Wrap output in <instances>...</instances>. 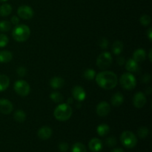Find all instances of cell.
Segmentation results:
<instances>
[{
	"label": "cell",
	"instance_id": "6da1fadb",
	"mask_svg": "<svg viewBox=\"0 0 152 152\" xmlns=\"http://www.w3.org/2000/svg\"><path fill=\"white\" fill-rule=\"evenodd\" d=\"M96 83L98 86L105 90L114 88L118 83L117 75L112 71H104L99 72L95 77Z\"/></svg>",
	"mask_w": 152,
	"mask_h": 152
},
{
	"label": "cell",
	"instance_id": "7a4b0ae2",
	"mask_svg": "<svg viewBox=\"0 0 152 152\" xmlns=\"http://www.w3.org/2000/svg\"><path fill=\"white\" fill-rule=\"evenodd\" d=\"M72 108L68 103L59 104L53 111L55 119L59 121H66L71 118L72 115Z\"/></svg>",
	"mask_w": 152,
	"mask_h": 152
},
{
	"label": "cell",
	"instance_id": "3957f363",
	"mask_svg": "<svg viewBox=\"0 0 152 152\" xmlns=\"http://www.w3.org/2000/svg\"><path fill=\"white\" fill-rule=\"evenodd\" d=\"M31 35V30L28 25H16L12 31V37L19 42H23L27 41Z\"/></svg>",
	"mask_w": 152,
	"mask_h": 152
},
{
	"label": "cell",
	"instance_id": "277c9868",
	"mask_svg": "<svg viewBox=\"0 0 152 152\" xmlns=\"http://www.w3.org/2000/svg\"><path fill=\"white\" fill-rule=\"evenodd\" d=\"M120 83L126 90H133L137 86V80L134 76L131 73H125L120 77Z\"/></svg>",
	"mask_w": 152,
	"mask_h": 152
},
{
	"label": "cell",
	"instance_id": "5b68a950",
	"mask_svg": "<svg viewBox=\"0 0 152 152\" xmlns=\"http://www.w3.org/2000/svg\"><path fill=\"white\" fill-rule=\"evenodd\" d=\"M120 141L125 147L128 148H132L137 143V139L134 134L129 131L123 132L120 136Z\"/></svg>",
	"mask_w": 152,
	"mask_h": 152
},
{
	"label": "cell",
	"instance_id": "8992f818",
	"mask_svg": "<svg viewBox=\"0 0 152 152\" xmlns=\"http://www.w3.org/2000/svg\"><path fill=\"white\" fill-rule=\"evenodd\" d=\"M112 56L109 52H103L98 56L96 59V65L101 70H105L112 64Z\"/></svg>",
	"mask_w": 152,
	"mask_h": 152
},
{
	"label": "cell",
	"instance_id": "52a82bcc",
	"mask_svg": "<svg viewBox=\"0 0 152 152\" xmlns=\"http://www.w3.org/2000/svg\"><path fill=\"white\" fill-rule=\"evenodd\" d=\"M13 88H14L15 92L21 96H28L31 91V88H30L29 84L26 81L22 80H17L14 83Z\"/></svg>",
	"mask_w": 152,
	"mask_h": 152
},
{
	"label": "cell",
	"instance_id": "ba28073f",
	"mask_svg": "<svg viewBox=\"0 0 152 152\" xmlns=\"http://www.w3.org/2000/svg\"><path fill=\"white\" fill-rule=\"evenodd\" d=\"M17 14L21 19L28 20L34 16V12L32 7L28 5H22L17 9Z\"/></svg>",
	"mask_w": 152,
	"mask_h": 152
},
{
	"label": "cell",
	"instance_id": "9c48e42d",
	"mask_svg": "<svg viewBox=\"0 0 152 152\" xmlns=\"http://www.w3.org/2000/svg\"><path fill=\"white\" fill-rule=\"evenodd\" d=\"M111 111V106L110 104L108 103L107 102L102 101V102H99L97 105L96 108V112L98 116L101 117H105L108 115Z\"/></svg>",
	"mask_w": 152,
	"mask_h": 152
},
{
	"label": "cell",
	"instance_id": "30bf717a",
	"mask_svg": "<svg viewBox=\"0 0 152 152\" xmlns=\"http://www.w3.org/2000/svg\"><path fill=\"white\" fill-rule=\"evenodd\" d=\"M72 95L74 99L79 102L84 101L86 98V92L82 86H74L72 89Z\"/></svg>",
	"mask_w": 152,
	"mask_h": 152
},
{
	"label": "cell",
	"instance_id": "8fae6325",
	"mask_svg": "<svg viewBox=\"0 0 152 152\" xmlns=\"http://www.w3.org/2000/svg\"><path fill=\"white\" fill-rule=\"evenodd\" d=\"M146 103V96L142 92H137L133 97V104L136 108H142Z\"/></svg>",
	"mask_w": 152,
	"mask_h": 152
},
{
	"label": "cell",
	"instance_id": "7c38bea8",
	"mask_svg": "<svg viewBox=\"0 0 152 152\" xmlns=\"http://www.w3.org/2000/svg\"><path fill=\"white\" fill-rule=\"evenodd\" d=\"M13 106L10 101L7 99H0V113L9 114L13 111Z\"/></svg>",
	"mask_w": 152,
	"mask_h": 152
},
{
	"label": "cell",
	"instance_id": "4fadbf2b",
	"mask_svg": "<svg viewBox=\"0 0 152 152\" xmlns=\"http://www.w3.org/2000/svg\"><path fill=\"white\" fill-rule=\"evenodd\" d=\"M52 133H53V132H52V129L50 127H48V126H42L38 130L37 135L41 140H48L51 137Z\"/></svg>",
	"mask_w": 152,
	"mask_h": 152
},
{
	"label": "cell",
	"instance_id": "5bb4252c",
	"mask_svg": "<svg viewBox=\"0 0 152 152\" xmlns=\"http://www.w3.org/2000/svg\"><path fill=\"white\" fill-rule=\"evenodd\" d=\"M102 142L98 138H93L90 140L88 143L89 149L93 152H99L102 148Z\"/></svg>",
	"mask_w": 152,
	"mask_h": 152
},
{
	"label": "cell",
	"instance_id": "9a60e30c",
	"mask_svg": "<svg viewBox=\"0 0 152 152\" xmlns=\"http://www.w3.org/2000/svg\"><path fill=\"white\" fill-rule=\"evenodd\" d=\"M126 65V69L129 71V73H134L137 72L139 71V65L138 62L134 60L133 59H129L125 63Z\"/></svg>",
	"mask_w": 152,
	"mask_h": 152
},
{
	"label": "cell",
	"instance_id": "2e32d148",
	"mask_svg": "<svg viewBox=\"0 0 152 152\" xmlns=\"http://www.w3.org/2000/svg\"><path fill=\"white\" fill-rule=\"evenodd\" d=\"M146 57V53L145 50L142 48H139L135 50L133 53V59L136 61L137 62H143Z\"/></svg>",
	"mask_w": 152,
	"mask_h": 152
},
{
	"label": "cell",
	"instance_id": "e0dca14e",
	"mask_svg": "<svg viewBox=\"0 0 152 152\" xmlns=\"http://www.w3.org/2000/svg\"><path fill=\"white\" fill-rule=\"evenodd\" d=\"M124 102V96L120 92L114 94L111 97V104L115 107H119Z\"/></svg>",
	"mask_w": 152,
	"mask_h": 152
},
{
	"label": "cell",
	"instance_id": "ac0fdd59",
	"mask_svg": "<svg viewBox=\"0 0 152 152\" xmlns=\"http://www.w3.org/2000/svg\"><path fill=\"white\" fill-rule=\"evenodd\" d=\"M65 84V80L59 77H55L52 78L50 81V86L53 89H59Z\"/></svg>",
	"mask_w": 152,
	"mask_h": 152
},
{
	"label": "cell",
	"instance_id": "d6986e66",
	"mask_svg": "<svg viewBox=\"0 0 152 152\" xmlns=\"http://www.w3.org/2000/svg\"><path fill=\"white\" fill-rule=\"evenodd\" d=\"M13 59V54L9 50H1L0 51V62L7 63Z\"/></svg>",
	"mask_w": 152,
	"mask_h": 152
},
{
	"label": "cell",
	"instance_id": "ffe728a7",
	"mask_svg": "<svg viewBox=\"0 0 152 152\" xmlns=\"http://www.w3.org/2000/svg\"><path fill=\"white\" fill-rule=\"evenodd\" d=\"M10 85V80L8 77L4 74H0V91H4Z\"/></svg>",
	"mask_w": 152,
	"mask_h": 152
},
{
	"label": "cell",
	"instance_id": "44dd1931",
	"mask_svg": "<svg viewBox=\"0 0 152 152\" xmlns=\"http://www.w3.org/2000/svg\"><path fill=\"white\" fill-rule=\"evenodd\" d=\"M96 132L100 137L106 136L110 132V127L107 124H101L96 128Z\"/></svg>",
	"mask_w": 152,
	"mask_h": 152
},
{
	"label": "cell",
	"instance_id": "7402d4cb",
	"mask_svg": "<svg viewBox=\"0 0 152 152\" xmlns=\"http://www.w3.org/2000/svg\"><path fill=\"white\" fill-rule=\"evenodd\" d=\"M123 50V43L120 40H117L112 45V52L115 55H120Z\"/></svg>",
	"mask_w": 152,
	"mask_h": 152
},
{
	"label": "cell",
	"instance_id": "603a6c76",
	"mask_svg": "<svg viewBox=\"0 0 152 152\" xmlns=\"http://www.w3.org/2000/svg\"><path fill=\"white\" fill-rule=\"evenodd\" d=\"M12 12V6L9 4H3L0 7V16H7L11 13Z\"/></svg>",
	"mask_w": 152,
	"mask_h": 152
},
{
	"label": "cell",
	"instance_id": "cb8c5ba5",
	"mask_svg": "<svg viewBox=\"0 0 152 152\" xmlns=\"http://www.w3.org/2000/svg\"><path fill=\"white\" fill-rule=\"evenodd\" d=\"M13 119L18 123H23L26 120V114L22 110H17L13 114Z\"/></svg>",
	"mask_w": 152,
	"mask_h": 152
},
{
	"label": "cell",
	"instance_id": "d4e9b609",
	"mask_svg": "<svg viewBox=\"0 0 152 152\" xmlns=\"http://www.w3.org/2000/svg\"><path fill=\"white\" fill-rule=\"evenodd\" d=\"M83 77L87 80H92L96 77V72L91 68H88L83 73Z\"/></svg>",
	"mask_w": 152,
	"mask_h": 152
},
{
	"label": "cell",
	"instance_id": "484cf974",
	"mask_svg": "<svg viewBox=\"0 0 152 152\" xmlns=\"http://www.w3.org/2000/svg\"><path fill=\"white\" fill-rule=\"evenodd\" d=\"M50 98L51 99V100L53 102H56V103H59L61 102L63 100V96L61 94V93L58 91H53L50 94Z\"/></svg>",
	"mask_w": 152,
	"mask_h": 152
},
{
	"label": "cell",
	"instance_id": "4316f807",
	"mask_svg": "<svg viewBox=\"0 0 152 152\" xmlns=\"http://www.w3.org/2000/svg\"><path fill=\"white\" fill-rule=\"evenodd\" d=\"M71 152H87L86 146L81 142H76L71 148Z\"/></svg>",
	"mask_w": 152,
	"mask_h": 152
},
{
	"label": "cell",
	"instance_id": "83f0119b",
	"mask_svg": "<svg viewBox=\"0 0 152 152\" xmlns=\"http://www.w3.org/2000/svg\"><path fill=\"white\" fill-rule=\"evenodd\" d=\"M11 29V24L9 21L3 20L0 22V31L1 32H7Z\"/></svg>",
	"mask_w": 152,
	"mask_h": 152
},
{
	"label": "cell",
	"instance_id": "f1b7e54d",
	"mask_svg": "<svg viewBox=\"0 0 152 152\" xmlns=\"http://www.w3.org/2000/svg\"><path fill=\"white\" fill-rule=\"evenodd\" d=\"M148 133H149V131H148V128L146 127H140L137 130V134L141 139H144V138L146 137L148 135Z\"/></svg>",
	"mask_w": 152,
	"mask_h": 152
},
{
	"label": "cell",
	"instance_id": "f546056e",
	"mask_svg": "<svg viewBox=\"0 0 152 152\" xmlns=\"http://www.w3.org/2000/svg\"><path fill=\"white\" fill-rule=\"evenodd\" d=\"M140 22L141 25H142L143 26H148V25L151 23V17H150L149 15H142V16L140 18Z\"/></svg>",
	"mask_w": 152,
	"mask_h": 152
},
{
	"label": "cell",
	"instance_id": "4dcf8cb0",
	"mask_svg": "<svg viewBox=\"0 0 152 152\" xmlns=\"http://www.w3.org/2000/svg\"><path fill=\"white\" fill-rule=\"evenodd\" d=\"M9 39L5 34H0V48H4L8 44Z\"/></svg>",
	"mask_w": 152,
	"mask_h": 152
},
{
	"label": "cell",
	"instance_id": "1f68e13d",
	"mask_svg": "<svg viewBox=\"0 0 152 152\" xmlns=\"http://www.w3.org/2000/svg\"><path fill=\"white\" fill-rule=\"evenodd\" d=\"M98 44H99V47L102 49H106L108 47V41L106 38L105 37H102L98 42Z\"/></svg>",
	"mask_w": 152,
	"mask_h": 152
},
{
	"label": "cell",
	"instance_id": "d6a6232c",
	"mask_svg": "<svg viewBox=\"0 0 152 152\" xmlns=\"http://www.w3.org/2000/svg\"><path fill=\"white\" fill-rule=\"evenodd\" d=\"M105 143L108 147H113L117 144V140L114 137H109L105 140Z\"/></svg>",
	"mask_w": 152,
	"mask_h": 152
},
{
	"label": "cell",
	"instance_id": "836d02e7",
	"mask_svg": "<svg viewBox=\"0 0 152 152\" xmlns=\"http://www.w3.org/2000/svg\"><path fill=\"white\" fill-rule=\"evenodd\" d=\"M16 73H17V74L19 77H25V74H27V69L25 67L20 66L17 68V70H16Z\"/></svg>",
	"mask_w": 152,
	"mask_h": 152
},
{
	"label": "cell",
	"instance_id": "e575fe53",
	"mask_svg": "<svg viewBox=\"0 0 152 152\" xmlns=\"http://www.w3.org/2000/svg\"><path fill=\"white\" fill-rule=\"evenodd\" d=\"M68 148H69V146H68V143H67V142H60V143H59V151H62V152L68 151Z\"/></svg>",
	"mask_w": 152,
	"mask_h": 152
},
{
	"label": "cell",
	"instance_id": "d590c367",
	"mask_svg": "<svg viewBox=\"0 0 152 152\" xmlns=\"http://www.w3.org/2000/svg\"><path fill=\"white\" fill-rule=\"evenodd\" d=\"M151 80V74H144V75L142 77V82L143 83H150Z\"/></svg>",
	"mask_w": 152,
	"mask_h": 152
},
{
	"label": "cell",
	"instance_id": "8d00e7d4",
	"mask_svg": "<svg viewBox=\"0 0 152 152\" xmlns=\"http://www.w3.org/2000/svg\"><path fill=\"white\" fill-rule=\"evenodd\" d=\"M10 22H11L13 25H17L19 23V18L18 16H13L11 17V19H10Z\"/></svg>",
	"mask_w": 152,
	"mask_h": 152
},
{
	"label": "cell",
	"instance_id": "74e56055",
	"mask_svg": "<svg viewBox=\"0 0 152 152\" xmlns=\"http://www.w3.org/2000/svg\"><path fill=\"white\" fill-rule=\"evenodd\" d=\"M117 63H118L119 65H120V66L125 65V63H126V60H125L124 57H119L118 59H117Z\"/></svg>",
	"mask_w": 152,
	"mask_h": 152
},
{
	"label": "cell",
	"instance_id": "f35d334b",
	"mask_svg": "<svg viewBox=\"0 0 152 152\" xmlns=\"http://www.w3.org/2000/svg\"><path fill=\"white\" fill-rule=\"evenodd\" d=\"M147 36H148V38L150 41H151L152 39V29L151 28H148V30L147 31Z\"/></svg>",
	"mask_w": 152,
	"mask_h": 152
},
{
	"label": "cell",
	"instance_id": "ab89813d",
	"mask_svg": "<svg viewBox=\"0 0 152 152\" xmlns=\"http://www.w3.org/2000/svg\"><path fill=\"white\" fill-rule=\"evenodd\" d=\"M111 152H124V151H123L122 148H114V149H113Z\"/></svg>",
	"mask_w": 152,
	"mask_h": 152
},
{
	"label": "cell",
	"instance_id": "60d3db41",
	"mask_svg": "<svg viewBox=\"0 0 152 152\" xmlns=\"http://www.w3.org/2000/svg\"><path fill=\"white\" fill-rule=\"evenodd\" d=\"M151 92H152L151 88V87L147 88L146 90H145V94H151Z\"/></svg>",
	"mask_w": 152,
	"mask_h": 152
},
{
	"label": "cell",
	"instance_id": "b9f144b4",
	"mask_svg": "<svg viewBox=\"0 0 152 152\" xmlns=\"http://www.w3.org/2000/svg\"><path fill=\"white\" fill-rule=\"evenodd\" d=\"M67 103L68 104V105H71V104L73 103V99L72 98H68V102Z\"/></svg>",
	"mask_w": 152,
	"mask_h": 152
},
{
	"label": "cell",
	"instance_id": "7bdbcfd3",
	"mask_svg": "<svg viewBox=\"0 0 152 152\" xmlns=\"http://www.w3.org/2000/svg\"><path fill=\"white\" fill-rule=\"evenodd\" d=\"M151 53H152V50L151 49L149 51V55H148V59H149L150 62H151Z\"/></svg>",
	"mask_w": 152,
	"mask_h": 152
},
{
	"label": "cell",
	"instance_id": "ee69618b",
	"mask_svg": "<svg viewBox=\"0 0 152 152\" xmlns=\"http://www.w3.org/2000/svg\"><path fill=\"white\" fill-rule=\"evenodd\" d=\"M7 1V0H0V2H4V1Z\"/></svg>",
	"mask_w": 152,
	"mask_h": 152
}]
</instances>
